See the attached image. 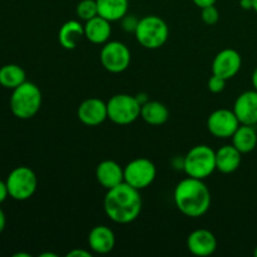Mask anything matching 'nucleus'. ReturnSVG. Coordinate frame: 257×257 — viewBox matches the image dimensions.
Wrapping results in <instances>:
<instances>
[{
    "mask_svg": "<svg viewBox=\"0 0 257 257\" xmlns=\"http://www.w3.org/2000/svg\"><path fill=\"white\" fill-rule=\"evenodd\" d=\"M187 248L195 256H211L217 250V238L210 230L198 228L188 235Z\"/></svg>",
    "mask_w": 257,
    "mask_h": 257,
    "instance_id": "obj_14",
    "label": "nucleus"
},
{
    "mask_svg": "<svg viewBox=\"0 0 257 257\" xmlns=\"http://www.w3.org/2000/svg\"><path fill=\"white\" fill-rule=\"evenodd\" d=\"M9 196L15 201H27L35 193L38 178L34 171L27 166H19L9 173L7 178Z\"/></svg>",
    "mask_w": 257,
    "mask_h": 257,
    "instance_id": "obj_7",
    "label": "nucleus"
},
{
    "mask_svg": "<svg viewBox=\"0 0 257 257\" xmlns=\"http://www.w3.org/2000/svg\"><path fill=\"white\" fill-rule=\"evenodd\" d=\"M27 80L25 70L18 64H7L0 68V85L7 89H15Z\"/></svg>",
    "mask_w": 257,
    "mask_h": 257,
    "instance_id": "obj_23",
    "label": "nucleus"
},
{
    "mask_svg": "<svg viewBox=\"0 0 257 257\" xmlns=\"http://www.w3.org/2000/svg\"><path fill=\"white\" fill-rule=\"evenodd\" d=\"M67 257H92V253L83 248H74L67 253Z\"/></svg>",
    "mask_w": 257,
    "mask_h": 257,
    "instance_id": "obj_28",
    "label": "nucleus"
},
{
    "mask_svg": "<svg viewBox=\"0 0 257 257\" xmlns=\"http://www.w3.org/2000/svg\"><path fill=\"white\" fill-rule=\"evenodd\" d=\"M88 245L98 255L109 253L115 246L114 232L105 225L94 226L88 235Z\"/></svg>",
    "mask_w": 257,
    "mask_h": 257,
    "instance_id": "obj_16",
    "label": "nucleus"
},
{
    "mask_svg": "<svg viewBox=\"0 0 257 257\" xmlns=\"http://www.w3.org/2000/svg\"><path fill=\"white\" fill-rule=\"evenodd\" d=\"M253 255H255L257 257V246L255 247V251H253Z\"/></svg>",
    "mask_w": 257,
    "mask_h": 257,
    "instance_id": "obj_37",
    "label": "nucleus"
},
{
    "mask_svg": "<svg viewBox=\"0 0 257 257\" xmlns=\"http://www.w3.org/2000/svg\"><path fill=\"white\" fill-rule=\"evenodd\" d=\"M42 92L39 87L25 80L23 84L13 89L10 97V110L19 119H30L42 107Z\"/></svg>",
    "mask_w": 257,
    "mask_h": 257,
    "instance_id": "obj_3",
    "label": "nucleus"
},
{
    "mask_svg": "<svg viewBox=\"0 0 257 257\" xmlns=\"http://www.w3.org/2000/svg\"><path fill=\"white\" fill-rule=\"evenodd\" d=\"M83 38H84V25L80 24L78 20H68L58 32L59 44L67 50L75 49Z\"/></svg>",
    "mask_w": 257,
    "mask_h": 257,
    "instance_id": "obj_19",
    "label": "nucleus"
},
{
    "mask_svg": "<svg viewBox=\"0 0 257 257\" xmlns=\"http://www.w3.org/2000/svg\"><path fill=\"white\" fill-rule=\"evenodd\" d=\"M240 7L243 10L252 9V0H240Z\"/></svg>",
    "mask_w": 257,
    "mask_h": 257,
    "instance_id": "obj_32",
    "label": "nucleus"
},
{
    "mask_svg": "<svg viewBox=\"0 0 257 257\" xmlns=\"http://www.w3.org/2000/svg\"><path fill=\"white\" fill-rule=\"evenodd\" d=\"M226 82H227V80L223 79V78L212 74V77L208 79V83H207L208 90H210L211 93H215V94L221 93L223 89H225Z\"/></svg>",
    "mask_w": 257,
    "mask_h": 257,
    "instance_id": "obj_26",
    "label": "nucleus"
},
{
    "mask_svg": "<svg viewBox=\"0 0 257 257\" xmlns=\"http://www.w3.org/2000/svg\"><path fill=\"white\" fill-rule=\"evenodd\" d=\"M233 112L241 124H257V90H246L236 98Z\"/></svg>",
    "mask_w": 257,
    "mask_h": 257,
    "instance_id": "obj_13",
    "label": "nucleus"
},
{
    "mask_svg": "<svg viewBox=\"0 0 257 257\" xmlns=\"http://www.w3.org/2000/svg\"><path fill=\"white\" fill-rule=\"evenodd\" d=\"M8 197H9V191H8L7 182L0 181V203L4 202Z\"/></svg>",
    "mask_w": 257,
    "mask_h": 257,
    "instance_id": "obj_29",
    "label": "nucleus"
},
{
    "mask_svg": "<svg viewBox=\"0 0 257 257\" xmlns=\"http://www.w3.org/2000/svg\"><path fill=\"white\" fill-rule=\"evenodd\" d=\"M75 13H77L78 18L84 20V22L97 17L98 15L97 0H82V2H79V4L77 5Z\"/></svg>",
    "mask_w": 257,
    "mask_h": 257,
    "instance_id": "obj_24",
    "label": "nucleus"
},
{
    "mask_svg": "<svg viewBox=\"0 0 257 257\" xmlns=\"http://www.w3.org/2000/svg\"><path fill=\"white\" fill-rule=\"evenodd\" d=\"M182 168L188 177L206 180L216 171V151L206 145L195 146L183 157Z\"/></svg>",
    "mask_w": 257,
    "mask_h": 257,
    "instance_id": "obj_5",
    "label": "nucleus"
},
{
    "mask_svg": "<svg viewBox=\"0 0 257 257\" xmlns=\"http://www.w3.org/2000/svg\"><path fill=\"white\" fill-rule=\"evenodd\" d=\"M141 117L151 125H162L170 118V110L163 103L157 100H148L142 104Z\"/></svg>",
    "mask_w": 257,
    "mask_h": 257,
    "instance_id": "obj_21",
    "label": "nucleus"
},
{
    "mask_svg": "<svg viewBox=\"0 0 257 257\" xmlns=\"http://www.w3.org/2000/svg\"><path fill=\"white\" fill-rule=\"evenodd\" d=\"M14 257H30V255H29V253H23V252H20V253H15Z\"/></svg>",
    "mask_w": 257,
    "mask_h": 257,
    "instance_id": "obj_34",
    "label": "nucleus"
},
{
    "mask_svg": "<svg viewBox=\"0 0 257 257\" xmlns=\"http://www.w3.org/2000/svg\"><path fill=\"white\" fill-rule=\"evenodd\" d=\"M135 35L137 42L146 49H160L168 40L170 28L162 18L157 15H146L138 22Z\"/></svg>",
    "mask_w": 257,
    "mask_h": 257,
    "instance_id": "obj_4",
    "label": "nucleus"
},
{
    "mask_svg": "<svg viewBox=\"0 0 257 257\" xmlns=\"http://www.w3.org/2000/svg\"><path fill=\"white\" fill-rule=\"evenodd\" d=\"M156 176L157 168L148 158H136L124 167V182L140 191L150 187Z\"/></svg>",
    "mask_w": 257,
    "mask_h": 257,
    "instance_id": "obj_9",
    "label": "nucleus"
},
{
    "mask_svg": "<svg viewBox=\"0 0 257 257\" xmlns=\"http://www.w3.org/2000/svg\"><path fill=\"white\" fill-rule=\"evenodd\" d=\"M77 115L83 124L89 127L102 124L105 119H108L107 103L99 98H88L80 103Z\"/></svg>",
    "mask_w": 257,
    "mask_h": 257,
    "instance_id": "obj_12",
    "label": "nucleus"
},
{
    "mask_svg": "<svg viewBox=\"0 0 257 257\" xmlns=\"http://www.w3.org/2000/svg\"><path fill=\"white\" fill-rule=\"evenodd\" d=\"M251 80H252V87H253V89L257 90V67L255 68V70H253L252 78H251Z\"/></svg>",
    "mask_w": 257,
    "mask_h": 257,
    "instance_id": "obj_33",
    "label": "nucleus"
},
{
    "mask_svg": "<svg viewBox=\"0 0 257 257\" xmlns=\"http://www.w3.org/2000/svg\"><path fill=\"white\" fill-rule=\"evenodd\" d=\"M110 34H112L110 22L100 15H97L85 22L84 38L93 44H105L109 42Z\"/></svg>",
    "mask_w": 257,
    "mask_h": 257,
    "instance_id": "obj_17",
    "label": "nucleus"
},
{
    "mask_svg": "<svg viewBox=\"0 0 257 257\" xmlns=\"http://www.w3.org/2000/svg\"><path fill=\"white\" fill-rule=\"evenodd\" d=\"M5 225H7V217H5V213L4 211L0 208V233L4 231L5 228Z\"/></svg>",
    "mask_w": 257,
    "mask_h": 257,
    "instance_id": "obj_31",
    "label": "nucleus"
},
{
    "mask_svg": "<svg viewBox=\"0 0 257 257\" xmlns=\"http://www.w3.org/2000/svg\"><path fill=\"white\" fill-rule=\"evenodd\" d=\"M231 140H232V145L242 155L252 152L257 146V132L255 125L240 124V127L233 133Z\"/></svg>",
    "mask_w": 257,
    "mask_h": 257,
    "instance_id": "obj_22",
    "label": "nucleus"
},
{
    "mask_svg": "<svg viewBox=\"0 0 257 257\" xmlns=\"http://www.w3.org/2000/svg\"><path fill=\"white\" fill-rule=\"evenodd\" d=\"M242 161V153L233 145H225L216 151V170L230 175L238 170Z\"/></svg>",
    "mask_w": 257,
    "mask_h": 257,
    "instance_id": "obj_18",
    "label": "nucleus"
},
{
    "mask_svg": "<svg viewBox=\"0 0 257 257\" xmlns=\"http://www.w3.org/2000/svg\"><path fill=\"white\" fill-rule=\"evenodd\" d=\"M108 119L119 125H127L141 117L142 104L136 95L119 93L107 102Z\"/></svg>",
    "mask_w": 257,
    "mask_h": 257,
    "instance_id": "obj_6",
    "label": "nucleus"
},
{
    "mask_svg": "<svg viewBox=\"0 0 257 257\" xmlns=\"http://www.w3.org/2000/svg\"><path fill=\"white\" fill-rule=\"evenodd\" d=\"M201 18L203 23L207 25H215L220 20V12L216 8V5H210L201 9Z\"/></svg>",
    "mask_w": 257,
    "mask_h": 257,
    "instance_id": "obj_25",
    "label": "nucleus"
},
{
    "mask_svg": "<svg viewBox=\"0 0 257 257\" xmlns=\"http://www.w3.org/2000/svg\"><path fill=\"white\" fill-rule=\"evenodd\" d=\"M95 178L102 187L110 190L124 182V168L115 161H102L95 168Z\"/></svg>",
    "mask_w": 257,
    "mask_h": 257,
    "instance_id": "obj_15",
    "label": "nucleus"
},
{
    "mask_svg": "<svg viewBox=\"0 0 257 257\" xmlns=\"http://www.w3.org/2000/svg\"><path fill=\"white\" fill-rule=\"evenodd\" d=\"M103 208L110 221L127 225L138 218L142 211V197L140 190L123 182L107 190Z\"/></svg>",
    "mask_w": 257,
    "mask_h": 257,
    "instance_id": "obj_1",
    "label": "nucleus"
},
{
    "mask_svg": "<svg viewBox=\"0 0 257 257\" xmlns=\"http://www.w3.org/2000/svg\"><path fill=\"white\" fill-rule=\"evenodd\" d=\"M252 10L257 13V0H252Z\"/></svg>",
    "mask_w": 257,
    "mask_h": 257,
    "instance_id": "obj_36",
    "label": "nucleus"
},
{
    "mask_svg": "<svg viewBox=\"0 0 257 257\" xmlns=\"http://www.w3.org/2000/svg\"><path fill=\"white\" fill-rule=\"evenodd\" d=\"M55 257L57 255H55V253H50V252H45V253H42V255H40V257Z\"/></svg>",
    "mask_w": 257,
    "mask_h": 257,
    "instance_id": "obj_35",
    "label": "nucleus"
},
{
    "mask_svg": "<svg viewBox=\"0 0 257 257\" xmlns=\"http://www.w3.org/2000/svg\"><path fill=\"white\" fill-rule=\"evenodd\" d=\"M242 58L237 50L232 48L222 49L216 54L212 62V74L218 75L223 79H232L241 69Z\"/></svg>",
    "mask_w": 257,
    "mask_h": 257,
    "instance_id": "obj_11",
    "label": "nucleus"
},
{
    "mask_svg": "<svg viewBox=\"0 0 257 257\" xmlns=\"http://www.w3.org/2000/svg\"><path fill=\"white\" fill-rule=\"evenodd\" d=\"M98 15L112 22L122 20L127 15L130 2L128 0H97Z\"/></svg>",
    "mask_w": 257,
    "mask_h": 257,
    "instance_id": "obj_20",
    "label": "nucleus"
},
{
    "mask_svg": "<svg viewBox=\"0 0 257 257\" xmlns=\"http://www.w3.org/2000/svg\"><path fill=\"white\" fill-rule=\"evenodd\" d=\"M99 58L103 68L114 74L127 70L132 59L130 48L118 40H110L103 44Z\"/></svg>",
    "mask_w": 257,
    "mask_h": 257,
    "instance_id": "obj_8",
    "label": "nucleus"
},
{
    "mask_svg": "<svg viewBox=\"0 0 257 257\" xmlns=\"http://www.w3.org/2000/svg\"><path fill=\"white\" fill-rule=\"evenodd\" d=\"M173 201L182 215L191 218L202 217L211 207V192L203 180L187 177L177 183Z\"/></svg>",
    "mask_w": 257,
    "mask_h": 257,
    "instance_id": "obj_2",
    "label": "nucleus"
},
{
    "mask_svg": "<svg viewBox=\"0 0 257 257\" xmlns=\"http://www.w3.org/2000/svg\"><path fill=\"white\" fill-rule=\"evenodd\" d=\"M240 120L236 117L235 112L226 108L213 110L207 118V130L213 137L227 140L240 127Z\"/></svg>",
    "mask_w": 257,
    "mask_h": 257,
    "instance_id": "obj_10",
    "label": "nucleus"
},
{
    "mask_svg": "<svg viewBox=\"0 0 257 257\" xmlns=\"http://www.w3.org/2000/svg\"><path fill=\"white\" fill-rule=\"evenodd\" d=\"M138 22L140 19L135 18L133 15H125L124 18L122 19V27L125 32H133L135 33L136 28H137Z\"/></svg>",
    "mask_w": 257,
    "mask_h": 257,
    "instance_id": "obj_27",
    "label": "nucleus"
},
{
    "mask_svg": "<svg viewBox=\"0 0 257 257\" xmlns=\"http://www.w3.org/2000/svg\"><path fill=\"white\" fill-rule=\"evenodd\" d=\"M192 2L196 7H198L200 9H202V8L210 7V5H216L217 0H192Z\"/></svg>",
    "mask_w": 257,
    "mask_h": 257,
    "instance_id": "obj_30",
    "label": "nucleus"
}]
</instances>
